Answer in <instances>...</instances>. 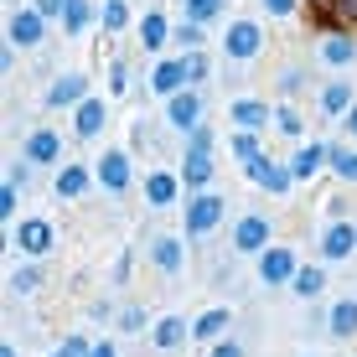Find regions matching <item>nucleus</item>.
I'll return each instance as SVG.
<instances>
[{
    "label": "nucleus",
    "instance_id": "1a4fd4ad",
    "mask_svg": "<svg viewBox=\"0 0 357 357\" xmlns=\"http://www.w3.org/2000/svg\"><path fill=\"white\" fill-rule=\"evenodd\" d=\"M187 83L192 78H187V63H181V57H176V63H155V73H151V89L161 93V98H176Z\"/></svg>",
    "mask_w": 357,
    "mask_h": 357
},
{
    "label": "nucleus",
    "instance_id": "49530a36",
    "mask_svg": "<svg viewBox=\"0 0 357 357\" xmlns=\"http://www.w3.org/2000/svg\"><path fill=\"white\" fill-rule=\"evenodd\" d=\"M0 357H16V347H10V342H6V347H0Z\"/></svg>",
    "mask_w": 357,
    "mask_h": 357
},
{
    "label": "nucleus",
    "instance_id": "a19ab883",
    "mask_svg": "<svg viewBox=\"0 0 357 357\" xmlns=\"http://www.w3.org/2000/svg\"><path fill=\"white\" fill-rule=\"evenodd\" d=\"M36 10L52 21V16H63V10H68V0H36Z\"/></svg>",
    "mask_w": 357,
    "mask_h": 357
},
{
    "label": "nucleus",
    "instance_id": "2eb2a0df",
    "mask_svg": "<svg viewBox=\"0 0 357 357\" xmlns=\"http://www.w3.org/2000/svg\"><path fill=\"white\" fill-rule=\"evenodd\" d=\"M98 181H104L109 192H125L130 187V155L125 151H104V161H98Z\"/></svg>",
    "mask_w": 357,
    "mask_h": 357
},
{
    "label": "nucleus",
    "instance_id": "e433bc0d",
    "mask_svg": "<svg viewBox=\"0 0 357 357\" xmlns=\"http://www.w3.org/2000/svg\"><path fill=\"white\" fill-rule=\"evenodd\" d=\"M16 187H10V181H6V187H0V218H6V223H10V213H16Z\"/></svg>",
    "mask_w": 357,
    "mask_h": 357
},
{
    "label": "nucleus",
    "instance_id": "423d86ee",
    "mask_svg": "<svg viewBox=\"0 0 357 357\" xmlns=\"http://www.w3.org/2000/svg\"><path fill=\"white\" fill-rule=\"evenodd\" d=\"M264 243H269V218H259V213L238 218V228H233V249H238V254H259Z\"/></svg>",
    "mask_w": 357,
    "mask_h": 357
},
{
    "label": "nucleus",
    "instance_id": "473e14b6",
    "mask_svg": "<svg viewBox=\"0 0 357 357\" xmlns=\"http://www.w3.org/2000/svg\"><path fill=\"white\" fill-rule=\"evenodd\" d=\"M104 26L109 31H125L130 26V6H125V0H109V6H104Z\"/></svg>",
    "mask_w": 357,
    "mask_h": 357
},
{
    "label": "nucleus",
    "instance_id": "f257e3e1",
    "mask_svg": "<svg viewBox=\"0 0 357 357\" xmlns=\"http://www.w3.org/2000/svg\"><path fill=\"white\" fill-rule=\"evenodd\" d=\"M207 181H213V135L197 130V135H192V145H187V161H181V187L202 192Z\"/></svg>",
    "mask_w": 357,
    "mask_h": 357
},
{
    "label": "nucleus",
    "instance_id": "ea45409f",
    "mask_svg": "<svg viewBox=\"0 0 357 357\" xmlns=\"http://www.w3.org/2000/svg\"><path fill=\"white\" fill-rule=\"evenodd\" d=\"M109 89H114V93H125V89H130V73H125V63H114V68H109Z\"/></svg>",
    "mask_w": 357,
    "mask_h": 357
},
{
    "label": "nucleus",
    "instance_id": "b1692460",
    "mask_svg": "<svg viewBox=\"0 0 357 357\" xmlns=\"http://www.w3.org/2000/svg\"><path fill=\"white\" fill-rule=\"evenodd\" d=\"M166 36H171V26H166V16H155V10H151V16L140 21V42L151 47V52H161V47H166Z\"/></svg>",
    "mask_w": 357,
    "mask_h": 357
},
{
    "label": "nucleus",
    "instance_id": "9d476101",
    "mask_svg": "<svg viewBox=\"0 0 357 357\" xmlns=\"http://www.w3.org/2000/svg\"><path fill=\"white\" fill-rule=\"evenodd\" d=\"M243 171H249V181H259V187H264V192H275V197H285V192H290V171H285V166H275V161H264V155H259V161H249Z\"/></svg>",
    "mask_w": 357,
    "mask_h": 357
},
{
    "label": "nucleus",
    "instance_id": "c85d7f7f",
    "mask_svg": "<svg viewBox=\"0 0 357 357\" xmlns=\"http://www.w3.org/2000/svg\"><path fill=\"white\" fill-rule=\"evenodd\" d=\"M326 166L337 171L342 181H357V151H337V145H331V161Z\"/></svg>",
    "mask_w": 357,
    "mask_h": 357
},
{
    "label": "nucleus",
    "instance_id": "393cba45",
    "mask_svg": "<svg viewBox=\"0 0 357 357\" xmlns=\"http://www.w3.org/2000/svg\"><path fill=\"white\" fill-rule=\"evenodd\" d=\"M89 192V171L83 166H68L63 176H57V197H83Z\"/></svg>",
    "mask_w": 357,
    "mask_h": 357
},
{
    "label": "nucleus",
    "instance_id": "4c0bfd02",
    "mask_svg": "<svg viewBox=\"0 0 357 357\" xmlns=\"http://www.w3.org/2000/svg\"><path fill=\"white\" fill-rule=\"evenodd\" d=\"M275 125L285 130V135H301V114H295V109H280V114H275Z\"/></svg>",
    "mask_w": 357,
    "mask_h": 357
},
{
    "label": "nucleus",
    "instance_id": "4be33fe9",
    "mask_svg": "<svg viewBox=\"0 0 357 357\" xmlns=\"http://www.w3.org/2000/svg\"><path fill=\"white\" fill-rule=\"evenodd\" d=\"M321 109H326V114H352V83H326V89H321Z\"/></svg>",
    "mask_w": 357,
    "mask_h": 357
},
{
    "label": "nucleus",
    "instance_id": "20e7f679",
    "mask_svg": "<svg viewBox=\"0 0 357 357\" xmlns=\"http://www.w3.org/2000/svg\"><path fill=\"white\" fill-rule=\"evenodd\" d=\"M166 125L181 130V135H197V130H202V98H197L192 89H181L176 98H166Z\"/></svg>",
    "mask_w": 357,
    "mask_h": 357
},
{
    "label": "nucleus",
    "instance_id": "ddd939ff",
    "mask_svg": "<svg viewBox=\"0 0 357 357\" xmlns=\"http://www.w3.org/2000/svg\"><path fill=\"white\" fill-rule=\"evenodd\" d=\"M321 254H326V259H347V254H357V228L352 223H331L321 233Z\"/></svg>",
    "mask_w": 357,
    "mask_h": 357
},
{
    "label": "nucleus",
    "instance_id": "6ab92c4d",
    "mask_svg": "<svg viewBox=\"0 0 357 357\" xmlns=\"http://www.w3.org/2000/svg\"><path fill=\"white\" fill-rule=\"evenodd\" d=\"M181 342H187V321H181V316H161V321H155V347L171 352V347H181Z\"/></svg>",
    "mask_w": 357,
    "mask_h": 357
},
{
    "label": "nucleus",
    "instance_id": "aec40b11",
    "mask_svg": "<svg viewBox=\"0 0 357 357\" xmlns=\"http://www.w3.org/2000/svg\"><path fill=\"white\" fill-rule=\"evenodd\" d=\"M321 57H326V68H347L352 57H357V42H352V36H326Z\"/></svg>",
    "mask_w": 357,
    "mask_h": 357
},
{
    "label": "nucleus",
    "instance_id": "7ed1b4c3",
    "mask_svg": "<svg viewBox=\"0 0 357 357\" xmlns=\"http://www.w3.org/2000/svg\"><path fill=\"white\" fill-rule=\"evenodd\" d=\"M223 52L233 57V63H249V57L264 52V31L254 26V21H233L228 36H223Z\"/></svg>",
    "mask_w": 357,
    "mask_h": 357
},
{
    "label": "nucleus",
    "instance_id": "c9c22d12",
    "mask_svg": "<svg viewBox=\"0 0 357 357\" xmlns=\"http://www.w3.org/2000/svg\"><path fill=\"white\" fill-rule=\"evenodd\" d=\"M181 63H187V78H192V83H197V78H207V57H202V52H187Z\"/></svg>",
    "mask_w": 357,
    "mask_h": 357
},
{
    "label": "nucleus",
    "instance_id": "c756f323",
    "mask_svg": "<svg viewBox=\"0 0 357 357\" xmlns=\"http://www.w3.org/2000/svg\"><path fill=\"white\" fill-rule=\"evenodd\" d=\"M218 10H223V0H187V21H197V26L218 21Z\"/></svg>",
    "mask_w": 357,
    "mask_h": 357
},
{
    "label": "nucleus",
    "instance_id": "f8f14e48",
    "mask_svg": "<svg viewBox=\"0 0 357 357\" xmlns=\"http://www.w3.org/2000/svg\"><path fill=\"white\" fill-rule=\"evenodd\" d=\"M42 31H47L42 10H16V16H10V42H16V47H36Z\"/></svg>",
    "mask_w": 357,
    "mask_h": 357
},
{
    "label": "nucleus",
    "instance_id": "7c9ffc66",
    "mask_svg": "<svg viewBox=\"0 0 357 357\" xmlns=\"http://www.w3.org/2000/svg\"><path fill=\"white\" fill-rule=\"evenodd\" d=\"M36 285H42V269H36V264H21L16 275H10V290H16V295H26Z\"/></svg>",
    "mask_w": 357,
    "mask_h": 357
},
{
    "label": "nucleus",
    "instance_id": "0eeeda50",
    "mask_svg": "<svg viewBox=\"0 0 357 357\" xmlns=\"http://www.w3.org/2000/svg\"><path fill=\"white\" fill-rule=\"evenodd\" d=\"M259 280H264V285H290V280H295V254L290 249H264Z\"/></svg>",
    "mask_w": 357,
    "mask_h": 357
},
{
    "label": "nucleus",
    "instance_id": "f704fd0d",
    "mask_svg": "<svg viewBox=\"0 0 357 357\" xmlns=\"http://www.w3.org/2000/svg\"><path fill=\"white\" fill-rule=\"evenodd\" d=\"M89 352H93V347H89L83 337H68V342H63V347H57L52 357H89Z\"/></svg>",
    "mask_w": 357,
    "mask_h": 357
},
{
    "label": "nucleus",
    "instance_id": "2f4dec72",
    "mask_svg": "<svg viewBox=\"0 0 357 357\" xmlns=\"http://www.w3.org/2000/svg\"><path fill=\"white\" fill-rule=\"evenodd\" d=\"M145 326H151L145 305H125V311H119V331H130V337H135V331H145Z\"/></svg>",
    "mask_w": 357,
    "mask_h": 357
},
{
    "label": "nucleus",
    "instance_id": "58836bf2",
    "mask_svg": "<svg viewBox=\"0 0 357 357\" xmlns=\"http://www.w3.org/2000/svg\"><path fill=\"white\" fill-rule=\"evenodd\" d=\"M176 42H181V47H197V42H202V26H197V21H187V26H176Z\"/></svg>",
    "mask_w": 357,
    "mask_h": 357
},
{
    "label": "nucleus",
    "instance_id": "79ce46f5",
    "mask_svg": "<svg viewBox=\"0 0 357 357\" xmlns=\"http://www.w3.org/2000/svg\"><path fill=\"white\" fill-rule=\"evenodd\" d=\"M295 6H301V0H264V10H269V16H290Z\"/></svg>",
    "mask_w": 357,
    "mask_h": 357
},
{
    "label": "nucleus",
    "instance_id": "4468645a",
    "mask_svg": "<svg viewBox=\"0 0 357 357\" xmlns=\"http://www.w3.org/2000/svg\"><path fill=\"white\" fill-rule=\"evenodd\" d=\"M57 155H63V135H57V130L26 135V161L31 166H47V161H57Z\"/></svg>",
    "mask_w": 357,
    "mask_h": 357
},
{
    "label": "nucleus",
    "instance_id": "72a5a7b5",
    "mask_svg": "<svg viewBox=\"0 0 357 357\" xmlns=\"http://www.w3.org/2000/svg\"><path fill=\"white\" fill-rule=\"evenodd\" d=\"M63 26H68V31H83V26H89V0H68Z\"/></svg>",
    "mask_w": 357,
    "mask_h": 357
},
{
    "label": "nucleus",
    "instance_id": "9b49d317",
    "mask_svg": "<svg viewBox=\"0 0 357 357\" xmlns=\"http://www.w3.org/2000/svg\"><path fill=\"white\" fill-rule=\"evenodd\" d=\"M326 161H331V145H301V151L290 155V176L295 181H311Z\"/></svg>",
    "mask_w": 357,
    "mask_h": 357
},
{
    "label": "nucleus",
    "instance_id": "bb28decb",
    "mask_svg": "<svg viewBox=\"0 0 357 357\" xmlns=\"http://www.w3.org/2000/svg\"><path fill=\"white\" fill-rule=\"evenodd\" d=\"M223 326H228V311L218 305V311H207V316H202V321H197L192 331H197V342H218V331H223Z\"/></svg>",
    "mask_w": 357,
    "mask_h": 357
},
{
    "label": "nucleus",
    "instance_id": "6e6552de",
    "mask_svg": "<svg viewBox=\"0 0 357 357\" xmlns=\"http://www.w3.org/2000/svg\"><path fill=\"white\" fill-rule=\"evenodd\" d=\"M52 238H57V233L47 228L42 218H31V223H21V228H16V249H21V254H31V259H36V254H52Z\"/></svg>",
    "mask_w": 357,
    "mask_h": 357
},
{
    "label": "nucleus",
    "instance_id": "a18cd8bd",
    "mask_svg": "<svg viewBox=\"0 0 357 357\" xmlns=\"http://www.w3.org/2000/svg\"><path fill=\"white\" fill-rule=\"evenodd\" d=\"M347 135H357V104H352V114H347Z\"/></svg>",
    "mask_w": 357,
    "mask_h": 357
},
{
    "label": "nucleus",
    "instance_id": "dca6fc26",
    "mask_svg": "<svg viewBox=\"0 0 357 357\" xmlns=\"http://www.w3.org/2000/svg\"><path fill=\"white\" fill-rule=\"evenodd\" d=\"M104 125H109V104H104V98H83V104H78V135L93 140Z\"/></svg>",
    "mask_w": 357,
    "mask_h": 357
},
{
    "label": "nucleus",
    "instance_id": "412c9836",
    "mask_svg": "<svg viewBox=\"0 0 357 357\" xmlns=\"http://www.w3.org/2000/svg\"><path fill=\"white\" fill-rule=\"evenodd\" d=\"M145 197H151V207H171L176 202V176H171V171H155V176L145 181Z\"/></svg>",
    "mask_w": 357,
    "mask_h": 357
},
{
    "label": "nucleus",
    "instance_id": "5701e85b",
    "mask_svg": "<svg viewBox=\"0 0 357 357\" xmlns=\"http://www.w3.org/2000/svg\"><path fill=\"white\" fill-rule=\"evenodd\" d=\"M233 119H238V130H264L269 109L259 104V98H238V104H233Z\"/></svg>",
    "mask_w": 357,
    "mask_h": 357
},
{
    "label": "nucleus",
    "instance_id": "a211bd4d",
    "mask_svg": "<svg viewBox=\"0 0 357 357\" xmlns=\"http://www.w3.org/2000/svg\"><path fill=\"white\" fill-rule=\"evenodd\" d=\"M326 331L342 337V342L357 337V301H337V305H331V311H326Z\"/></svg>",
    "mask_w": 357,
    "mask_h": 357
},
{
    "label": "nucleus",
    "instance_id": "cd10ccee",
    "mask_svg": "<svg viewBox=\"0 0 357 357\" xmlns=\"http://www.w3.org/2000/svg\"><path fill=\"white\" fill-rule=\"evenodd\" d=\"M233 155H238V161L243 166H249V161H259V135H254V130H238V135H233Z\"/></svg>",
    "mask_w": 357,
    "mask_h": 357
},
{
    "label": "nucleus",
    "instance_id": "c03bdc74",
    "mask_svg": "<svg viewBox=\"0 0 357 357\" xmlns=\"http://www.w3.org/2000/svg\"><path fill=\"white\" fill-rule=\"evenodd\" d=\"M89 357H114V342H98V347H93Z\"/></svg>",
    "mask_w": 357,
    "mask_h": 357
},
{
    "label": "nucleus",
    "instance_id": "f03ea898",
    "mask_svg": "<svg viewBox=\"0 0 357 357\" xmlns=\"http://www.w3.org/2000/svg\"><path fill=\"white\" fill-rule=\"evenodd\" d=\"M223 213H228L223 192H197L187 202V233H192V238H207V233L223 223Z\"/></svg>",
    "mask_w": 357,
    "mask_h": 357
},
{
    "label": "nucleus",
    "instance_id": "f3484780",
    "mask_svg": "<svg viewBox=\"0 0 357 357\" xmlns=\"http://www.w3.org/2000/svg\"><path fill=\"white\" fill-rule=\"evenodd\" d=\"M47 104L52 109H68V104H83V73H63V78L47 89Z\"/></svg>",
    "mask_w": 357,
    "mask_h": 357
},
{
    "label": "nucleus",
    "instance_id": "39448f33",
    "mask_svg": "<svg viewBox=\"0 0 357 357\" xmlns=\"http://www.w3.org/2000/svg\"><path fill=\"white\" fill-rule=\"evenodd\" d=\"M151 259H155L161 275H181V269H187V249H181L176 233H155L151 238Z\"/></svg>",
    "mask_w": 357,
    "mask_h": 357
},
{
    "label": "nucleus",
    "instance_id": "a878e982",
    "mask_svg": "<svg viewBox=\"0 0 357 357\" xmlns=\"http://www.w3.org/2000/svg\"><path fill=\"white\" fill-rule=\"evenodd\" d=\"M290 285L301 290V295H321V290H326V269H316V264H311V269H295Z\"/></svg>",
    "mask_w": 357,
    "mask_h": 357
},
{
    "label": "nucleus",
    "instance_id": "37998d69",
    "mask_svg": "<svg viewBox=\"0 0 357 357\" xmlns=\"http://www.w3.org/2000/svg\"><path fill=\"white\" fill-rule=\"evenodd\" d=\"M207 357H243V347H238V342H218Z\"/></svg>",
    "mask_w": 357,
    "mask_h": 357
}]
</instances>
